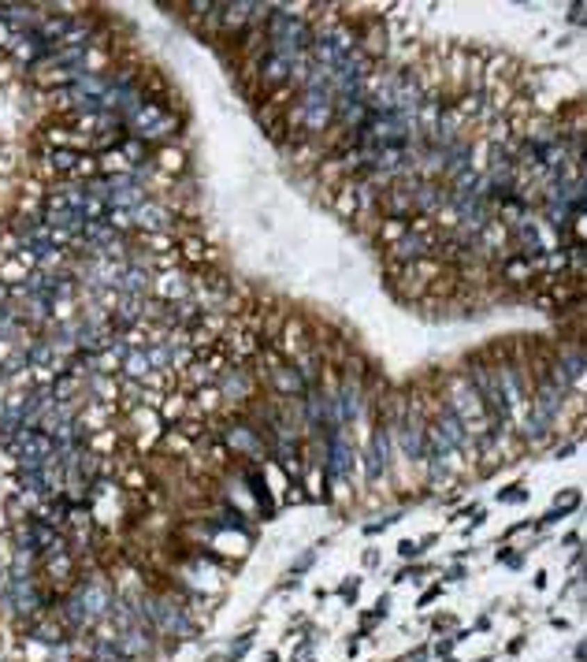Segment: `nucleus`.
<instances>
[{
	"instance_id": "nucleus-1",
	"label": "nucleus",
	"mask_w": 587,
	"mask_h": 662,
	"mask_svg": "<svg viewBox=\"0 0 587 662\" xmlns=\"http://www.w3.org/2000/svg\"><path fill=\"white\" fill-rule=\"evenodd\" d=\"M312 63L309 68H320V71H331L339 60H346L353 52V38H350V30H342V26H335V30H320L316 38H312Z\"/></svg>"
},
{
	"instance_id": "nucleus-7",
	"label": "nucleus",
	"mask_w": 587,
	"mask_h": 662,
	"mask_svg": "<svg viewBox=\"0 0 587 662\" xmlns=\"http://www.w3.org/2000/svg\"><path fill=\"white\" fill-rule=\"evenodd\" d=\"M531 268H536V260H531V257H513V260H506V279L524 283V279L531 276Z\"/></svg>"
},
{
	"instance_id": "nucleus-4",
	"label": "nucleus",
	"mask_w": 587,
	"mask_h": 662,
	"mask_svg": "<svg viewBox=\"0 0 587 662\" xmlns=\"http://www.w3.org/2000/svg\"><path fill=\"white\" fill-rule=\"evenodd\" d=\"M79 599H82L86 617H101V614L108 610V588H104L101 581H97V584H86V588L79 592Z\"/></svg>"
},
{
	"instance_id": "nucleus-10",
	"label": "nucleus",
	"mask_w": 587,
	"mask_h": 662,
	"mask_svg": "<svg viewBox=\"0 0 587 662\" xmlns=\"http://www.w3.org/2000/svg\"><path fill=\"white\" fill-rule=\"evenodd\" d=\"M30 253H34V257H41V260H45V257H56V249H52V242H49V238H30Z\"/></svg>"
},
{
	"instance_id": "nucleus-5",
	"label": "nucleus",
	"mask_w": 587,
	"mask_h": 662,
	"mask_svg": "<svg viewBox=\"0 0 587 662\" xmlns=\"http://www.w3.org/2000/svg\"><path fill=\"white\" fill-rule=\"evenodd\" d=\"M405 454L409 458H424V428L417 417L405 420Z\"/></svg>"
},
{
	"instance_id": "nucleus-9",
	"label": "nucleus",
	"mask_w": 587,
	"mask_h": 662,
	"mask_svg": "<svg viewBox=\"0 0 587 662\" xmlns=\"http://www.w3.org/2000/svg\"><path fill=\"white\" fill-rule=\"evenodd\" d=\"M223 391H227L231 398H238V391H242V395L249 391V379H246L242 372H238V368H231V372H227V384H223Z\"/></svg>"
},
{
	"instance_id": "nucleus-6",
	"label": "nucleus",
	"mask_w": 587,
	"mask_h": 662,
	"mask_svg": "<svg viewBox=\"0 0 587 662\" xmlns=\"http://www.w3.org/2000/svg\"><path fill=\"white\" fill-rule=\"evenodd\" d=\"M428 253V238H420V235H405L398 242V249H394V257H401V260H409V257H424Z\"/></svg>"
},
{
	"instance_id": "nucleus-2",
	"label": "nucleus",
	"mask_w": 587,
	"mask_h": 662,
	"mask_svg": "<svg viewBox=\"0 0 587 662\" xmlns=\"http://www.w3.org/2000/svg\"><path fill=\"white\" fill-rule=\"evenodd\" d=\"M12 447L19 454V462H23V469H45L52 450H56V443H52L45 432H34V428H23L19 436L12 439Z\"/></svg>"
},
{
	"instance_id": "nucleus-11",
	"label": "nucleus",
	"mask_w": 587,
	"mask_h": 662,
	"mask_svg": "<svg viewBox=\"0 0 587 662\" xmlns=\"http://www.w3.org/2000/svg\"><path fill=\"white\" fill-rule=\"evenodd\" d=\"M56 168H74V153H56Z\"/></svg>"
},
{
	"instance_id": "nucleus-3",
	"label": "nucleus",
	"mask_w": 587,
	"mask_h": 662,
	"mask_svg": "<svg viewBox=\"0 0 587 662\" xmlns=\"http://www.w3.org/2000/svg\"><path fill=\"white\" fill-rule=\"evenodd\" d=\"M0 19H4L8 26H15L19 34H26V30L38 26V15H34V8H30V4H4V8H0Z\"/></svg>"
},
{
	"instance_id": "nucleus-8",
	"label": "nucleus",
	"mask_w": 587,
	"mask_h": 662,
	"mask_svg": "<svg viewBox=\"0 0 587 662\" xmlns=\"http://www.w3.org/2000/svg\"><path fill=\"white\" fill-rule=\"evenodd\" d=\"M138 223H141V227H168L164 209H153V205H138Z\"/></svg>"
}]
</instances>
